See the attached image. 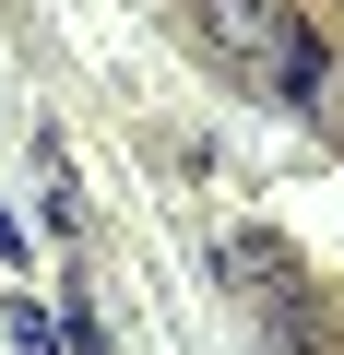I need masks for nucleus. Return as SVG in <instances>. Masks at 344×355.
<instances>
[{"label":"nucleus","mask_w":344,"mask_h":355,"mask_svg":"<svg viewBox=\"0 0 344 355\" xmlns=\"http://www.w3.org/2000/svg\"><path fill=\"white\" fill-rule=\"evenodd\" d=\"M190 24H202V48L226 60V71H249L261 95H320L332 83V60H320V36L297 24V0H190Z\"/></svg>","instance_id":"obj_1"},{"label":"nucleus","mask_w":344,"mask_h":355,"mask_svg":"<svg viewBox=\"0 0 344 355\" xmlns=\"http://www.w3.org/2000/svg\"><path fill=\"white\" fill-rule=\"evenodd\" d=\"M249 320H261V355H332V331H320L309 284H273V296H249Z\"/></svg>","instance_id":"obj_2"},{"label":"nucleus","mask_w":344,"mask_h":355,"mask_svg":"<svg viewBox=\"0 0 344 355\" xmlns=\"http://www.w3.org/2000/svg\"><path fill=\"white\" fill-rule=\"evenodd\" d=\"M72 355H107V320H95L83 296H72Z\"/></svg>","instance_id":"obj_3"},{"label":"nucleus","mask_w":344,"mask_h":355,"mask_svg":"<svg viewBox=\"0 0 344 355\" xmlns=\"http://www.w3.org/2000/svg\"><path fill=\"white\" fill-rule=\"evenodd\" d=\"M0 261H13V272H24V225H13V202H0Z\"/></svg>","instance_id":"obj_4"}]
</instances>
